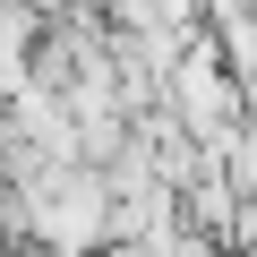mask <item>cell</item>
Returning <instances> with one entry per match:
<instances>
[{"instance_id": "obj_1", "label": "cell", "mask_w": 257, "mask_h": 257, "mask_svg": "<svg viewBox=\"0 0 257 257\" xmlns=\"http://www.w3.org/2000/svg\"><path fill=\"white\" fill-rule=\"evenodd\" d=\"M18 223L52 248V257H77L94 240H111V189L94 163H52V172H26L18 189Z\"/></svg>"}, {"instance_id": "obj_2", "label": "cell", "mask_w": 257, "mask_h": 257, "mask_svg": "<svg viewBox=\"0 0 257 257\" xmlns=\"http://www.w3.org/2000/svg\"><path fill=\"white\" fill-rule=\"evenodd\" d=\"M26 43H35V18H18V9H0V86H26Z\"/></svg>"}]
</instances>
